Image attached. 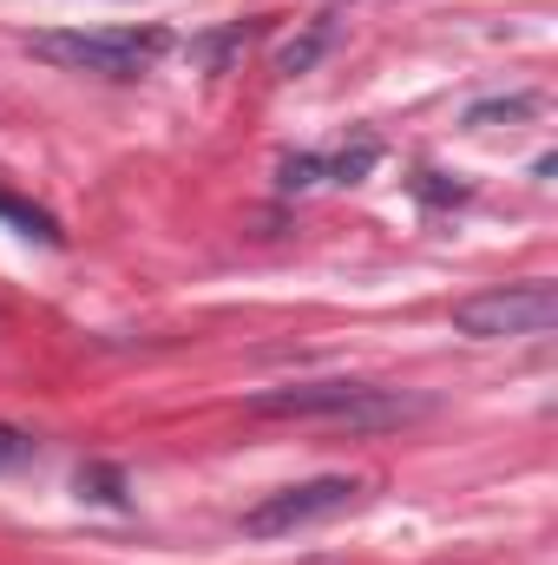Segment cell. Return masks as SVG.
I'll return each mask as SVG.
<instances>
[{"label":"cell","mask_w":558,"mask_h":565,"mask_svg":"<svg viewBox=\"0 0 558 565\" xmlns=\"http://www.w3.org/2000/svg\"><path fill=\"white\" fill-rule=\"evenodd\" d=\"M33 60L60 66V73H99V79H132L164 53L158 26H106V33H33L26 40Z\"/></svg>","instance_id":"7a4b0ae2"},{"label":"cell","mask_w":558,"mask_h":565,"mask_svg":"<svg viewBox=\"0 0 558 565\" xmlns=\"http://www.w3.org/2000/svg\"><path fill=\"white\" fill-rule=\"evenodd\" d=\"M519 113H533V99H493V106H473L466 126H493V119H519Z\"/></svg>","instance_id":"52a82bcc"},{"label":"cell","mask_w":558,"mask_h":565,"mask_svg":"<svg viewBox=\"0 0 558 565\" xmlns=\"http://www.w3.org/2000/svg\"><path fill=\"white\" fill-rule=\"evenodd\" d=\"M355 500H362V480H348V473L296 480V487H282V493L257 500V507L244 513V533H250V540H282V533H302V526H322V520L348 513Z\"/></svg>","instance_id":"277c9868"},{"label":"cell","mask_w":558,"mask_h":565,"mask_svg":"<svg viewBox=\"0 0 558 565\" xmlns=\"http://www.w3.org/2000/svg\"><path fill=\"white\" fill-rule=\"evenodd\" d=\"M33 454H40V440H33L26 427H7V422H0V473H13V467H26Z\"/></svg>","instance_id":"8992f818"},{"label":"cell","mask_w":558,"mask_h":565,"mask_svg":"<svg viewBox=\"0 0 558 565\" xmlns=\"http://www.w3.org/2000/svg\"><path fill=\"white\" fill-rule=\"evenodd\" d=\"M250 415L270 422H348V427H388L420 415V402L368 388V382H289V388H264L250 395Z\"/></svg>","instance_id":"6da1fadb"},{"label":"cell","mask_w":558,"mask_h":565,"mask_svg":"<svg viewBox=\"0 0 558 565\" xmlns=\"http://www.w3.org/2000/svg\"><path fill=\"white\" fill-rule=\"evenodd\" d=\"M552 322H558V289L546 277L500 282V289H480V296H460L453 302V329L460 335H480V342L552 335Z\"/></svg>","instance_id":"3957f363"},{"label":"cell","mask_w":558,"mask_h":565,"mask_svg":"<svg viewBox=\"0 0 558 565\" xmlns=\"http://www.w3.org/2000/svg\"><path fill=\"white\" fill-rule=\"evenodd\" d=\"M0 217H7V224H13L20 237H33V244H46V250L60 244V224H53V217H46L40 204H26V198H13V191H0Z\"/></svg>","instance_id":"5b68a950"}]
</instances>
